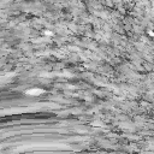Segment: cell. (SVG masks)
I'll list each match as a JSON object with an SVG mask.
<instances>
[{
  "label": "cell",
  "instance_id": "6da1fadb",
  "mask_svg": "<svg viewBox=\"0 0 154 154\" xmlns=\"http://www.w3.org/2000/svg\"><path fill=\"white\" fill-rule=\"evenodd\" d=\"M41 90H28V94H40Z\"/></svg>",
  "mask_w": 154,
  "mask_h": 154
}]
</instances>
